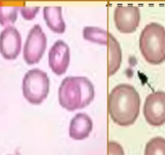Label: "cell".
Masks as SVG:
<instances>
[{
  "label": "cell",
  "instance_id": "cell-1",
  "mask_svg": "<svg viewBox=\"0 0 165 155\" xmlns=\"http://www.w3.org/2000/svg\"><path fill=\"white\" fill-rule=\"evenodd\" d=\"M140 104L138 92L133 86L127 83L116 86L108 95V113L114 123L121 126H129L136 121Z\"/></svg>",
  "mask_w": 165,
  "mask_h": 155
},
{
  "label": "cell",
  "instance_id": "cell-2",
  "mask_svg": "<svg viewBox=\"0 0 165 155\" xmlns=\"http://www.w3.org/2000/svg\"><path fill=\"white\" fill-rule=\"evenodd\" d=\"M95 96L91 82L86 77H67L58 89V101L68 111L81 109L91 103Z\"/></svg>",
  "mask_w": 165,
  "mask_h": 155
},
{
  "label": "cell",
  "instance_id": "cell-3",
  "mask_svg": "<svg viewBox=\"0 0 165 155\" xmlns=\"http://www.w3.org/2000/svg\"><path fill=\"white\" fill-rule=\"evenodd\" d=\"M139 49L147 62L159 65L165 61V28L157 23L145 26L139 37Z\"/></svg>",
  "mask_w": 165,
  "mask_h": 155
},
{
  "label": "cell",
  "instance_id": "cell-4",
  "mask_svg": "<svg viewBox=\"0 0 165 155\" xmlns=\"http://www.w3.org/2000/svg\"><path fill=\"white\" fill-rule=\"evenodd\" d=\"M49 85L50 81L45 71L37 68L32 69L23 78V95L32 104H40L47 97Z\"/></svg>",
  "mask_w": 165,
  "mask_h": 155
},
{
  "label": "cell",
  "instance_id": "cell-5",
  "mask_svg": "<svg viewBox=\"0 0 165 155\" xmlns=\"http://www.w3.org/2000/svg\"><path fill=\"white\" fill-rule=\"evenodd\" d=\"M47 38L39 24H35L29 31L24 43L23 56L26 63L33 65L38 63L44 55Z\"/></svg>",
  "mask_w": 165,
  "mask_h": 155
},
{
  "label": "cell",
  "instance_id": "cell-6",
  "mask_svg": "<svg viewBox=\"0 0 165 155\" xmlns=\"http://www.w3.org/2000/svg\"><path fill=\"white\" fill-rule=\"evenodd\" d=\"M143 115L148 124L160 126L165 123V92L155 91L145 100Z\"/></svg>",
  "mask_w": 165,
  "mask_h": 155
},
{
  "label": "cell",
  "instance_id": "cell-7",
  "mask_svg": "<svg viewBox=\"0 0 165 155\" xmlns=\"http://www.w3.org/2000/svg\"><path fill=\"white\" fill-rule=\"evenodd\" d=\"M139 8L134 5H117L114 11V22L122 33L134 32L140 23Z\"/></svg>",
  "mask_w": 165,
  "mask_h": 155
},
{
  "label": "cell",
  "instance_id": "cell-8",
  "mask_svg": "<svg viewBox=\"0 0 165 155\" xmlns=\"http://www.w3.org/2000/svg\"><path fill=\"white\" fill-rule=\"evenodd\" d=\"M21 36L18 29L12 25L6 26L0 32V52L2 57L13 60L21 50Z\"/></svg>",
  "mask_w": 165,
  "mask_h": 155
},
{
  "label": "cell",
  "instance_id": "cell-9",
  "mask_svg": "<svg viewBox=\"0 0 165 155\" xmlns=\"http://www.w3.org/2000/svg\"><path fill=\"white\" fill-rule=\"evenodd\" d=\"M70 48L63 41H57L49 52V66L57 75L65 74L70 64Z\"/></svg>",
  "mask_w": 165,
  "mask_h": 155
},
{
  "label": "cell",
  "instance_id": "cell-10",
  "mask_svg": "<svg viewBox=\"0 0 165 155\" xmlns=\"http://www.w3.org/2000/svg\"><path fill=\"white\" fill-rule=\"evenodd\" d=\"M92 130V120L88 115L78 113L72 118L69 134L72 139L81 141L89 137Z\"/></svg>",
  "mask_w": 165,
  "mask_h": 155
},
{
  "label": "cell",
  "instance_id": "cell-11",
  "mask_svg": "<svg viewBox=\"0 0 165 155\" xmlns=\"http://www.w3.org/2000/svg\"><path fill=\"white\" fill-rule=\"evenodd\" d=\"M43 16L47 26L53 32L63 33L66 30V24L62 17L61 6H45Z\"/></svg>",
  "mask_w": 165,
  "mask_h": 155
},
{
  "label": "cell",
  "instance_id": "cell-12",
  "mask_svg": "<svg viewBox=\"0 0 165 155\" xmlns=\"http://www.w3.org/2000/svg\"><path fill=\"white\" fill-rule=\"evenodd\" d=\"M108 49H109V58H108V75H113L118 70L121 64L122 54L119 42L113 34L108 32Z\"/></svg>",
  "mask_w": 165,
  "mask_h": 155
},
{
  "label": "cell",
  "instance_id": "cell-13",
  "mask_svg": "<svg viewBox=\"0 0 165 155\" xmlns=\"http://www.w3.org/2000/svg\"><path fill=\"white\" fill-rule=\"evenodd\" d=\"M107 32L98 27H85L83 37L85 40L100 45L107 44Z\"/></svg>",
  "mask_w": 165,
  "mask_h": 155
},
{
  "label": "cell",
  "instance_id": "cell-14",
  "mask_svg": "<svg viewBox=\"0 0 165 155\" xmlns=\"http://www.w3.org/2000/svg\"><path fill=\"white\" fill-rule=\"evenodd\" d=\"M19 9L16 6L0 5V24L6 27L14 24L17 19Z\"/></svg>",
  "mask_w": 165,
  "mask_h": 155
},
{
  "label": "cell",
  "instance_id": "cell-15",
  "mask_svg": "<svg viewBox=\"0 0 165 155\" xmlns=\"http://www.w3.org/2000/svg\"><path fill=\"white\" fill-rule=\"evenodd\" d=\"M144 155H165V139L156 137L151 139L146 145Z\"/></svg>",
  "mask_w": 165,
  "mask_h": 155
},
{
  "label": "cell",
  "instance_id": "cell-16",
  "mask_svg": "<svg viewBox=\"0 0 165 155\" xmlns=\"http://www.w3.org/2000/svg\"><path fill=\"white\" fill-rule=\"evenodd\" d=\"M19 11L22 16L27 20H32L35 18L36 15L40 10V6H34V7H28V6H20Z\"/></svg>",
  "mask_w": 165,
  "mask_h": 155
},
{
  "label": "cell",
  "instance_id": "cell-17",
  "mask_svg": "<svg viewBox=\"0 0 165 155\" xmlns=\"http://www.w3.org/2000/svg\"><path fill=\"white\" fill-rule=\"evenodd\" d=\"M108 155H125L124 150L119 143L111 141L108 143Z\"/></svg>",
  "mask_w": 165,
  "mask_h": 155
},
{
  "label": "cell",
  "instance_id": "cell-18",
  "mask_svg": "<svg viewBox=\"0 0 165 155\" xmlns=\"http://www.w3.org/2000/svg\"><path fill=\"white\" fill-rule=\"evenodd\" d=\"M8 155H11V154H8Z\"/></svg>",
  "mask_w": 165,
  "mask_h": 155
}]
</instances>
